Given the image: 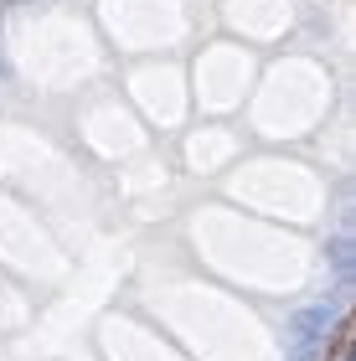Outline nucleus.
<instances>
[{"mask_svg":"<svg viewBox=\"0 0 356 361\" xmlns=\"http://www.w3.org/2000/svg\"><path fill=\"white\" fill-rule=\"evenodd\" d=\"M326 331H331V305H310L300 315H289V361H305Z\"/></svg>","mask_w":356,"mask_h":361,"instance_id":"obj_1","label":"nucleus"},{"mask_svg":"<svg viewBox=\"0 0 356 361\" xmlns=\"http://www.w3.org/2000/svg\"><path fill=\"white\" fill-rule=\"evenodd\" d=\"M326 258H331V269L341 274V279H351V238H336L331 248H326Z\"/></svg>","mask_w":356,"mask_h":361,"instance_id":"obj_2","label":"nucleus"},{"mask_svg":"<svg viewBox=\"0 0 356 361\" xmlns=\"http://www.w3.org/2000/svg\"><path fill=\"white\" fill-rule=\"evenodd\" d=\"M326 361H351V320H336V336H331V356Z\"/></svg>","mask_w":356,"mask_h":361,"instance_id":"obj_3","label":"nucleus"}]
</instances>
